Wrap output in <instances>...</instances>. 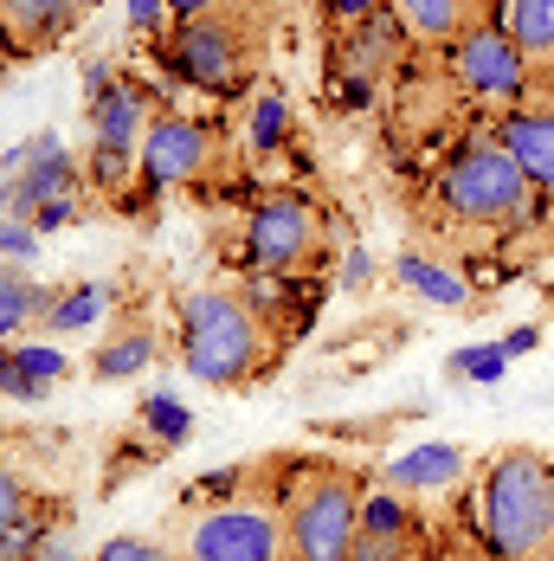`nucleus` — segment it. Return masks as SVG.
I'll list each match as a JSON object with an SVG mask.
<instances>
[{"mask_svg":"<svg viewBox=\"0 0 554 561\" xmlns=\"http://www.w3.org/2000/svg\"><path fill=\"white\" fill-rule=\"evenodd\" d=\"M432 207L451 226H484V232H542L549 226V194L522 174V162L497 142V129L451 149L439 187H432Z\"/></svg>","mask_w":554,"mask_h":561,"instance_id":"f257e3e1","label":"nucleus"},{"mask_svg":"<svg viewBox=\"0 0 554 561\" xmlns=\"http://www.w3.org/2000/svg\"><path fill=\"white\" fill-rule=\"evenodd\" d=\"M471 536L497 561H542L554 549V465L542 451H497L471 497Z\"/></svg>","mask_w":554,"mask_h":561,"instance_id":"f03ea898","label":"nucleus"},{"mask_svg":"<svg viewBox=\"0 0 554 561\" xmlns=\"http://www.w3.org/2000/svg\"><path fill=\"white\" fill-rule=\"evenodd\" d=\"M258 53H265V20H258V7H232V0L213 13L174 20V33L162 39L168 71L207 98H239L258 71Z\"/></svg>","mask_w":554,"mask_h":561,"instance_id":"7ed1b4c3","label":"nucleus"},{"mask_svg":"<svg viewBox=\"0 0 554 561\" xmlns=\"http://www.w3.org/2000/svg\"><path fill=\"white\" fill-rule=\"evenodd\" d=\"M265 362V310L245 290H194L181 304V368L200 388H239Z\"/></svg>","mask_w":554,"mask_h":561,"instance_id":"20e7f679","label":"nucleus"},{"mask_svg":"<svg viewBox=\"0 0 554 561\" xmlns=\"http://www.w3.org/2000/svg\"><path fill=\"white\" fill-rule=\"evenodd\" d=\"M445 65H451V84L464 91V98H477V104H529V91H535V65L522 58V46L509 39V26H503L497 13H477L451 46H445Z\"/></svg>","mask_w":554,"mask_h":561,"instance_id":"39448f33","label":"nucleus"},{"mask_svg":"<svg viewBox=\"0 0 554 561\" xmlns=\"http://www.w3.org/2000/svg\"><path fill=\"white\" fill-rule=\"evenodd\" d=\"M290 561H348L361 536V491L348 471H316L290 497Z\"/></svg>","mask_w":554,"mask_h":561,"instance_id":"423d86ee","label":"nucleus"},{"mask_svg":"<svg viewBox=\"0 0 554 561\" xmlns=\"http://www.w3.org/2000/svg\"><path fill=\"white\" fill-rule=\"evenodd\" d=\"M316 239H323L316 201H310V194H297V187H277V194H265V201L252 207V220H245V239H239V272H277V278H290V272H303V265H310Z\"/></svg>","mask_w":554,"mask_h":561,"instance_id":"0eeeda50","label":"nucleus"},{"mask_svg":"<svg viewBox=\"0 0 554 561\" xmlns=\"http://www.w3.org/2000/svg\"><path fill=\"white\" fill-rule=\"evenodd\" d=\"M187 561H290L272 504H213L187 529Z\"/></svg>","mask_w":554,"mask_h":561,"instance_id":"6e6552de","label":"nucleus"},{"mask_svg":"<svg viewBox=\"0 0 554 561\" xmlns=\"http://www.w3.org/2000/svg\"><path fill=\"white\" fill-rule=\"evenodd\" d=\"M207 162H213V129H207L200 116H187V111L149 116L142 149H136V174H142V187H149V194H168V187L200 181Z\"/></svg>","mask_w":554,"mask_h":561,"instance_id":"1a4fd4ad","label":"nucleus"},{"mask_svg":"<svg viewBox=\"0 0 554 561\" xmlns=\"http://www.w3.org/2000/svg\"><path fill=\"white\" fill-rule=\"evenodd\" d=\"M0 169H7L0 214H20V220H33L39 207H53L65 194H78V156H65V142H58L53 129L33 136V142H20V149H7Z\"/></svg>","mask_w":554,"mask_h":561,"instance_id":"9d476101","label":"nucleus"},{"mask_svg":"<svg viewBox=\"0 0 554 561\" xmlns=\"http://www.w3.org/2000/svg\"><path fill=\"white\" fill-rule=\"evenodd\" d=\"M497 142L522 162V174L542 187V194H554V104H509V111H497Z\"/></svg>","mask_w":554,"mask_h":561,"instance_id":"9b49d317","label":"nucleus"},{"mask_svg":"<svg viewBox=\"0 0 554 561\" xmlns=\"http://www.w3.org/2000/svg\"><path fill=\"white\" fill-rule=\"evenodd\" d=\"M65 375H71V362H65V348H53V342H13L0 355V393L20 400V407L46 400Z\"/></svg>","mask_w":554,"mask_h":561,"instance_id":"f8f14e48","label":"nucleus"},{"mask_svg":"<svg viewBox=\"0 0 554 561\" xmlns=\"http://www.w3.org/2000/svg\"><path fill=\"white\" fill-rule=\"evenodd\" d=\"M78 13H84L78 0H0V33L20 53H39V46H53V39L71 33Z\"/></svg>","mask_w":554,"mask_h":561,"instance_id":"ddd939ff","label":"nucleus"},{"mask_svg":"<svg viewBox=\"0 0 554 561\" xmlns=\"http://www.w3.org/2000/svg\"><path fill=\"white\" fill-rule=\"evenodd\" d=\"M393 284L413 290V297L432 304V310H471V278H464L458 265H439V259L400 252V259H393Z\"/></svg>","mask_w":554,"mask_h":561,"instance_id":"4468645a","label":"nucleus"},{"mask_svg":"<svg viewBox=\"0 0 554 561\" xmlns=\"http://www.w3.org/2000/svg\"><path fill=\"white\" fill-rule=\"evenodd\" d=\"M142 129H149V104L136 84H111L91 104V142H104V149H142Z\"/></svg>","mask_w":554,"mask_h":561,"instance_id":"2eb2a0df","label":"nucleus"},{"mask_svg":"<svg viewBox=\"0 0 554 561\" xmlns=\"http://www.w3.org/2000/svg\"><path fill=\"white\" fill-rule=\"evenodd\" d=\"M393 13L406 20V39H419V46H451V39L477 20V0H393Z\"/></svg>","mask_w":554,"mask_h":561,"instance_id":"dca6fc26","label":"nucleus"},{"mask_svg":"<svg viewBox=\"0 0 554 561\" xmlns=\"http://www.w3.org/2000/svg\"><path fill=\"white\" fill-rule=\"evenodd\" d=\"M458 471H464V451L458 446H413L388 465V484L413 497V491H445V484H458Z\"/></svg>","mask_w":554,"mask_h":561,"instance_id":"f3484780","label":"nucleus"},{"mask_svg":"<svg viewBox=\"0 0 554 561\" xmlns=\"http://www.w3.org/2000/svg\"><path fill=\"white\" fill-rule=\"evenodd\" d=\"M497 20L535 71H554V0H503Z\"/></svg>","mask_w":554,"mask_h":561,"instance_id":"a211bd4d","label":"nucleus"},{"mask_svg":"<svg viewBox=\"0 0 554 561\" xmlns=\"http://www.w3.org/2000/svg\"><path fill=\"white\" fill-rule=\"evenodd\" d=\"M58 290H46V284H33L20 265H7L0 259V342H13L26 323H39L46 310H53Z\"/></svg>","mask_w":554,"mask_h":561,"instance_id":"6ab92c4d","label":"nucleus"},{"mask_svg":"<svg viewBox=\"0 0 554 561\" xmlns=\"http://www.w3.org/2000/svg\"><path fill=\"white\" fill-rule=\"evenodd\" d=\"M104 310H111V284H71V290H58L53 310H46L33 330H46V336H78V330H97Z\"/></svg>","mask_w":554,"mask_h":561,"instance_id":"aec40b11","label":"nucleus"},{"mask_svg":"<svg viewBox=\"0 0 554 561\" xmlns=\"http://www.w3.org/2000/svg\"><path fill=\"white\" fill-rule=\"evenodd\" d=\"M284 142H290V98H284L277 84H265V91L252 98V111H245V149H252L258 162H272Z\"/></svg>","mask_w":554,"mask_h":561,"instance_id":"412c9836","label":"nucleus"},{"mask_svg":"<svg viewBox=\"0 0 554 561\" xmlns=\"http://www.w3.org/2000/svg\"><path fill=\"white\" fill-rule=\"evenodd\" d=\"M149 362H155V336H149V330H123V336H111L91 355V375H97V381H129V375H142Z\"/></svg>","mask_w":554,"mask_h":561,"instance_id":"4be33fe9","label":"nucleus"},{"mask_svg":"<svg viewBox=\"0 0 554 561\" xmlns=\"http://www.w3.org/2000/svg\"><path fill=\"white\" fill-rule=\"evenodd\" d=\"M503 368H509V348L497 342H471V348H458L451 362H445V381L451 388H497Z\"/></svg>","mask_w":554,"mask_h":561,"instance_id":"5701e85b","label":"nucleus"},{"mask_svg":"<svg viewBox=\"0 0 554 561\" xmlns=\"http://www.w3.org/2000/svg\"><path fill=\"white\" fill-rule=\"evenodd\" d=\"M136 420H142V433H149L155 446H187V433H194V413H187V400H174V393H149V400L136 407Z\"/></svg>","mask_w":554,"mask_h":561,"instance_id":"b1692460","label":"nucleus"},{"mask_svg":"<svg viewBox=\"0 0 554 561\" xmlns=\"http://www.w3.org/2000/svg\"><path fill=\"white\" fill-rule=\"evenodd\" d=\"M91 181H97L104 194H123V187L136 181V149H104V142H91Z\"/></svg>","mask_w":554,"mask_h":561,"instance_id":"393cba45","label":"nucleus"},{"mask_svg":"<svg viewBox=\"0 0 554 561\" xmlns=\"http://www.w3.org/2000/svg\"><path fill=\"white\" fill-rule=\"evenodd\" d=\"M39 226L20 220V214H0V259H39Z\"/></svg>","mask_w":554,"mask_h":561,"instance_id":"a878e982","label":"nucleus"},{"mask_svg":"<svg viewBox=\"0 0 554 561\" xmlns=\"http://www.w3.org/2000/svg\"><path fill=\"white\" fill-rule=\"evenodd\" d=\"M123 7H129V33H142V39H168V20H174L168 0H123Z\"/></svg>","mask_w":554,"mask_h":561,"instance_id":"bb28decb","label":"nucleus"},{"mask_svg":"<svg viewBox=\"0 0 554 561\" xmlns=\"http://www.w3.org/2000/svg\"><path fill=\"white\" fill-rule=\"evenodd\" d=\"M26 510H33V504H26V484H20V478L0 465V556H7V529H13Z\"/></svg>","mask_w":554,"mask_h":561,"instance_id":"cd10ccee","label":"nucleus"},{"mask_svg":"<svg viewBox=\"0 0 554 561\" xmlns=\"http://www.w3.org/2000/svg\"><path fill=\"white\" fill-rule=\"evenodd\" d=\"M348 561H406V536H381V529H361Z\"/></svg>","mask_w":554,"mask_h":561,"instance_id":"c85d7f7f","label":"nucleus"},{"mask_svg":"<svg viewBox=\"0 0 554 561\" xmlns=\"http://www.w3.org/2000/svg\"><path fill=\"white\" fill-rule=\"evenodd\" d=\"M91 561H174V556H168V549H155V542H142V536H111V542H104Z\"/></svg>","mask_w":554,"mask_h":561,"instance_id":"c756f323","label":"nucleus"},{"mask_svg":"<svg viewBox=\"0 0 554 561\" xmlns=\"http://www.w3.org/2000/svg\"><path fill=\"white\" fill-rule=\"evenodd\" d=\"M323 7H330V26H361L381 0H323Z\"/></svg>","mask_w":554,"mask_h":561,"instance_id":"7c9ffc66","label":"nucleus"},{"mask_svg":"<svg viewBox=\"0 0 554 561\" xmlns=\"http://www.w3.org/2000/svg\"><path fill=\"white\" fill-rule=\"evenodd\" d=\"M71 220H78V194H65V201H53V207H39V214H33L39 232H58V226H71Z\"/></svg>","mask_w":554,"mask_h":561,"instance_id":"2f4dec72","label":"nucleus"},{"mask_svg":"<svg viewBox=\"0 0 554 561\" xmlns=\"http://www.w3.org/2000/svg\"><path fill=\"white\" fill-rule=\"evenodd\" d=\"M239 484H245V471H239V465H226V471H213V478H200L194 491H200V497H232Z\"/></svg>","mask_w":554,"mask_h":561,"instance_id":"473e14b6","label":"nucleus"},{"mask_svg":"<svg viewBox=\"0 0 554 561\" xmlns=\"http://www.w3.org/2000/svg\"><path fill=\"white\" fill-rule=\"evenodd\" d=\"M368 278H374V259L355 245V252H348V265H342V290H361Z\"/></svg>","mask_w":554,"mask_h":561,"instance_id":"72a5a7b5","label":"nucleus"},{"mask_svg":"<svg viewBox=\"0 0 554 561\" xmlns=\"http://www.w3.org/2000/svg\"><path fill=\"white\" fill-rule=\"evenodd\" d=\"M503 348H509V362H516V355H535V348H542V330H535V323H516V330L503 336Z\"/></svg>","mask_w":554,"mask_h":561,"instance_id":"f704fd0d","label":"nucleus"},{"mask_svg":"<svg viewBox=\"0 0 554 561\" xmlns=\"http://www.w3.org/2000/svg\"><path fill=\"white\" fill-rule=\"evenodd\" d=\"M111 84H116V78H111V65H104V58H91V65H84V98L97 104V98H104Z\"/></svg>","mask_w":554,"mask_h":561,"instance_id":"c9c22d12","label":"nucleus"},{"mask_svg":"<svg viewBox=\"0 0 554 561\" xmlns=\"http://www.w3.org/2000/svg\"><path fill=\"white\" fill-rule=\"evenodd\" d=\"M168 7H174V20H194V13H213L226 0H168Z\"/></svg>","mask_w":554,"mask_h":561,"instance_id":"e433bc0d","label":"nucleus"},{"mask_svg":"<svg viewBox=\"0 0 554 561\" xmlns=\"http://www.w3.org/2000/svg\"><path fill=\"white\" fill-rule=\"evenodd\" d=\"M542 239L554 245V194H549V226H542Z\"/></svg>","mask_w":554,"mask_h":561,"instance_id":"4c0bfd02","label":"nucleus"},{"mask_svg":"<svg viewBox=\"0 0 554 561\" xmlns=\"http://www.w3.org/2000/svg\"><path fill=\"white\" fill-rule=\"evenodd\" d=\"M477 13H503V0H477Z\"/></svg>","mask_w":554,"mask_h":561,"instance_id":"58836bf2","label":"nucleus"},{"mask_svg":"<svg viewBox=\"0 0 554 561\" xmlns=\"http://www.w3.org/2000/svg\"><path fill=\"white\" fill-rule=\"evenodd\" d=\"M464 561H497V556H484V549H477V556H464Z\"/></svg>","mask_w":554,"mask_h":561,"instance_id":"ea45409f","label":"nucleus"},{"mask_svg":"<svg viewBox=\"0 0 554 561\" xmlns=\"http://www.w3.org/2000/svg\"><path fill=\"white\" fill-rule=\"evenodd\" d=\"M78 7H97V0H78Z\"/></svg>","mask_w":554,"mask_h":561,"instance_id":"a19ab883","label":"nucleus"},{"mask_svg":"<svg viewBox=\"0 0 554 561\" xmlns=\"http://www.w3.org/2000/svg\"><path fill=\"white\" fill-rule=\"evenodd\" d=\"M542 561H554V549H549V556H542Z\"/></svg>","mask_w":554,"mask_h":561,"instance_id":"79ce46f5","label":"nucleus"},{"mask_svg":"<svg viewBox=\"0 0 554 561\" xmlns=\"http://www.w3.org/2000/svg\"><path fill=\"white\" fill-rule=\"evenodd\" d=\"M26 561H39V556H26Z\"/></svg>","mask_w":554,"mask_h":561,"instance_id":"37998d69","label":"nucleus"}]
</instances>
